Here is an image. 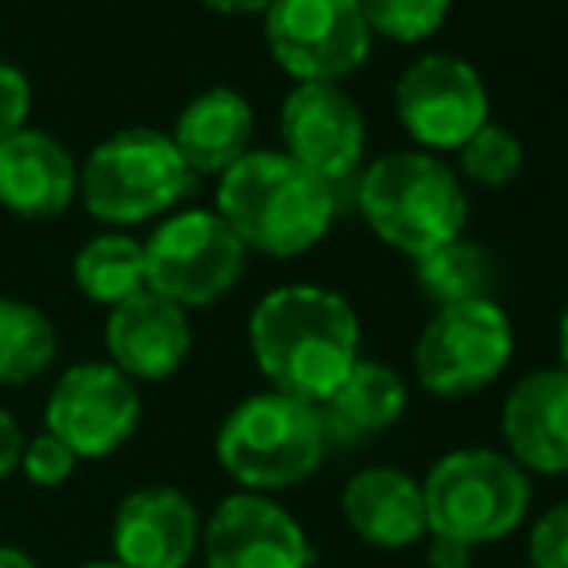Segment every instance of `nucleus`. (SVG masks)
I'll use <instances>...</instances> for the list:
<instances>
[{
	"label": "nucleus",
	"mask_w": 568,
	"mask_h": 568,
	"mask_svg": "<svg viewBox=\"0 0 568 568\" xmlns=\"http://www.w3.org/2000/svg\"><path fill=\"white\" fill-rule=\"evenodd\" d=\"M247 348L271 390L322 406L359 359V317L329 286H275L247 317Z\"/></svg>",
	"instance_id": "obj_1"
},
{
	"label": "nucleus",
	"mask_w": 568,
	"mask_h": 568,
	"mask_svg": "<svg viewBox=\"0 0 568 568\" xmlns=\"http://www.w3.org/2000/svg\"><path fill=\"white\" fill-rule=\"evenodd\" d=\"M460 171H464V179H471L476 186H487V190L510 186V182L518 179V171H523V143H518L515 132H507V128L487 120V124L460 148Z\"/></svg>",
	"instance_id": "obj_25"
},
{
	"label": "nucleus",
	"mask_w": 568,
	"mask_h": 568,
	"mask_svg": "<svg viewBox=\"0 0 568 568\" xmlns=\"http://www.w3.org/2000/svg\"><path fill=\"white\" fill-rule=\"evenodd\" d=\"M263 16L271 59L294 82H341L372 51L359 0H275Z\"/></svg>",
	"instance_id": "obj_10"
},
{
	"label": "nucleus",
	"mask_w": 568,
	"mask_h": 568,
	"mask_svg": "<svg viewBox=\"0 0 568 568\" xmlns=\"http://www.w3.org/2000/svg\"><path fill=\"white\" fill-rule=\"evenodd\" d=\"M367 229L395 252L418 255L464 236L468 194L449 163L429 151H390L375 159L356 186Z\"/></svg>",
	"instance_id": "obj_4"
},
{
	"label": "nucleus",
	"mask_w": 568,
	"mask_h": 568,
	"mask_svg": "<svg viewBox=\"0 0 568 568\" xmlns=\"http://www.w3.org/2000/svg\"><path fill=\"white\" fill-rule=\"evenodd\" d=\"M78 197L74 155L39 128L0 143V205L23 221H54Z\"/></svg>",
	"instance_id": "obj_18"
},
{
	"label": "nucleus",
	"mask_w": 568,
	"mask_h": 568,
	"mask_svg": "<svg viewBox=\"0 0 568 568\" xmlns=\"http://www.w3.org/2000/svg\"><path fill=\"white\" fill-rule=\"evenodd\" d=\"M515 359V325L495 298L434 310L414 344V379L445 403L495 387Z\"/></svg>",
	"instance_id": "obj_7"
},
{
	"label": "nucleus",
	"mask_w": 568,
	"mask_h": 568,
	"mask_svg": "<svg viewBox=\"0 0 568 568\" xmlns=\"http://www.w3.org/2000/svg\"><path fill=\"white\" fill-rule=\"evenodd\" d=\"M283 148L294 163L329 182L333 190L352 179L367 148V124L359 105L337 82H298L278 113Z\"/></svg>",
	"instance_id": "obj_13"
},
{
	"label": "nucleus",
	"mask_w": 568,
	"mask_h": 568,
	"mask_svg": "<svg viewBox=\"0 0 568 568\" xmlns=\"http://www.w3.org/2000/svg\"><path fill=\"white\" fill-rule=\"evenodd\" d=\"M143 398L109 359H82L54 379L47 395V434H54L78 460H105L135 437Z\"/></svg>",
	"instance_id": "obj_9"
},
{
	"label": "nucleus",
	"mask_w": 568,
	"mask_h": 568,
	"mask_svg": "<svg viewBox=\"0 0 568 568\" xmlns=\"http://www.w3.org/2000/svg\"><path fill=\"white\" fill-rule=\"evenodd\" d=\"M202 4H210L221 16H255V12H267L275 0H202Z\"/></svg>",
	"instance_id": "obj_31"
},
{
	"label": "nucleus",
	"mask_w": 568,
	"mask_h": 568,
	"mask_svg": "<svg viewBox=\"0 0 568 568\" xmlns=\"http://www.w3.org/2000/svg\"><path fill=\"white\" fill-rule=\"evenodd\" d=\"M205 568H314L306 526L275 495L232 491L202 523Z\"/></svg>",
	"instance_id": "obj_12"
},
{
	"label": "nucleus",
	"mask_w": 568,
	"mask_h": 568,
	"mask_svg": "<svg viewBox=\"0 0 568 568\" xmlns=\"http://www.w3.org/2000/svg\"><path fill=\"white\" fill-rule=\"evenodd\" d=\"M0 568H39V561L20 546H0Z\"/></svg>",
	"instance_id": "obj_32"
},
{
	"label": "nucleus",
	"mask_w": 568,
	"mask_h": 568,
	"mask_svg": "<svg viewBox=\"0 0 568 568\" xmlns=\"http://www.w3.org/2000/svg\"><path fill=\"white\" fill-rule=\"evenodd\" d=\"M148 291L190 310L221 302L244 278L247 247L217 210H182L143 240Z\"/></svg>",
	"instance_id": "obj_8"
},
{
	"label": "nucleus",
	"mask_w": 568,
	"mask_h": 568,
	"mask_svg": "<svg viewBox=\"0 0 568 568\" xmlns=\"http://www.w3.org/2000/svg\"><path fill=\"white\" fill-rule=\"evenodd\" d=\"M255 109L229 85L197 93L174 120L171 143L194 174H225L252 151Z\"/></svg>",
	"instance_id": "obj_19"
},
{
	"label": "nucleus",
	"mask_w": 568,
	"mask_h": 568,
	"mask_svg": "<svg viewBox=\"0 0 568 568\" xmlns=\"http://www.w3.org/2000/svg\"><path fill=\"white\" fill-rule=\"evenodd\" d=\"M471 557H476V549L464 541L437 538V534L426 538V568H471Z\"/></svg>",
	"instance_id": "obj_30"
},
{
	"label": "nucleus",
	"mask_w": 568,
	"mask_h": 568,
	"mask_svg": "<svg viewBox=\"0 0 568 568\" xmlns=\"http://www.w3.org/2000/svg\"><path fill=\"white\" fill-rule=\"evenodd\" d=\"M74 286L93 306L109 310L148 291L143 244L128 232H101V236L85 240L74 255Z\"/></svg>",
	"instance_id": "obj_21"
},
{
	"label": "nucleus",
	"mask_w": 568,
	"mask_h": 568,
	"mask_svg": "<svg viewBox=\"0 0 568 568\" xmlns=\"http://www.w3.org/2000/svg\"><path fill=\"white\" fill-rule=\"evenodd\" d=\"M414 275H418L422 294H426L437 310L456 306V302L491 298V283H495L491 255L464 236L418 255V260H414Z\"/></svg>",
	"instance_id": "obj_23"
},
{
	"label": "nucleus",
	"mask_w": 568,
	"mask_h": 568,
	"mask_svg": "<svg viewBox=\"0 0 568 568\" xmlns=\"http://www.w3.org/2000/svg\"><path fill=\"white\" fill-rule=\"evenodd\" d=\"M499 437L526 476H568V372L561 364L515 379L499 410Z\"/></svg>",
	"instance_id": "obj_15"
},
{
	"label": "nucleus",
	"mask_w": 568,
	"mask_h": 568,
	"mask_svg": "<svg viewBox=\"0 0 568 568\" xmlns=\"http://www.w3.org/2000/svg\"><path fill=\"white\" fill-rule=\"evenodd\" d=\"M78 456L67 449L54 434H36L23 442V456H20V476L36 487H62L74 479L78 471Z\"/></svg>",
	"instance_id": "obj_26"
},
{
	"label": "nucleus",
	"mask_w": 568,
	"mask_h": 568,
	"mask_svg": "<svg viewBox=\"0 0 568 568\" xmlns=\"http://www.w3.org/2000/svg\"><path fill=\"white\" fill-rule=\"evenodd\" d=\"M59 356V329L39 306L0 298V387H28L51 372Z\"/></svg>",
	"instance_id": "obj_22"
},
{
	"label": "nucleus",
	"mask_w": 568,
	"mask_h": 568,
	"mask_svg": "<svg viewBox=\"0 0 568 568\" xmlns=\"http://www.w3.org/2000/svg\"><path fill=\"white\" fill-rule=\"evenodd\" d=\"M526 568H568V499L541 510L526 538Z\"/></svg>",
	"instance_id": "obj_27"
},
{
	"label": "nucleus",
	"mask_w": 568,
	"mask_h": 568,
	"mask_svg": "<svg viewBox=\"0 0 568 568\" xmlns=\"http://www.w3.org/2000/svg\"><path fill=\"white\" fill-rule=\"evenodd\" d=\"M23 442H28V437H23L20 422H16L4 406H0V479H8V476H16V471H20Z\"/></svg>",
	"instance_id": "obj_29"
},
{
	"label": "nucleus",
	"mask_w": 568,
	"mask_h": 568,
	"mask_svg": "<svg viewBox=\"0 0 568 568\" xmlns=\"http://www.w3.org/2000/svg\"><path fill=\"white\" fill-rule=\"evenodd\" d=\"M78 568H120L116 561H85V565H78Z\"/></svg>",
	"instance_id": "obj_34"
},
{
	"label": "nucleus",
	"mask_w": 568,
	"mask_h": 568,
	"mask_svg": "<svg viewBox=\"0 0 568 568\" xmlns=\"http://www.w3.org/2000/svg\"><path fill=\"white\" fill-rule=\"evenodd\" d=\"M341 515L352 538L372 549H414L429 538L422 479L395 464H367L348 476L341 491Z\"/></svg>",
	"instance_id": "obj_17"
},
{
	"label": "nucleus",
	"mask_w": 568,
	"mask_h": 568,
	"mask_svg": "<svg viewBox=\"0 0 568 568\" xmlns=\"http://www.w3.org/2000/svg\"><path fill=\"white\" fill-rule=\"evenodd\" d=\"M109 541L120 568H190L202 549V515L182 487H135L120 499Z\"/></svg>",
	"instance_id": "obj_14"
},
{
	"label": "nucleus",
	"mask_w": 568,
	"mask_h": 568,
	"mask_svg": "<svg viewBox=\"0 0 568 568\" xmlns=\"http://www.w3.org/2000/svg\"><path fill=\"white\" fill-rule=\"evenodd\" d=\"M395 113L422 151H460L487 124L491 98L471 62L422 54L398 78Z\"/></svg>",
	"instance_id": "obj_11"
},
{
	"label": "nucleus",
	"mask_w": 568,
	"mask_h": 568,
	"mask_svg": "<svg viewBox=\"0 0 568 568\" xmlns=\"http://www.w3.org/2000/svg\"><path fill=\"white\" fill-rule=\"evenodd\" d=\"M109 364L140 387V383H166L182 372L194 352L190 314L155 291H140L109 310L105 322Z\"/></svg>",
	"instance_id": "obj_16"
},
{
	"label": "nucleus",
	"mask_w": 568,
	"mask_h": 568,
	"mask_svg": "<svg viewBox=\"0 0 568 568\" xmlns=\"http://www.w3.org/2000/svg\"><path fill=\"white\" fill-rule=\"evenodd\" d=\"M453 0H359L367 31L395 43H422L449 20Z\"/></svg>",
	"instance_id": "obj_24"
},
{
	"label": "nucleus",
	"mask_w": 568,
	"mask_h": 568,
	"mask_svg": "<svg viewBox=\"0 0 568 568\" xmlns=\"http://www.w3.org/2000/svg\"><path fill=\"white\" fill-rule=\"evenodd\" d=\"M557 356H561V367L568 372V306H565L561 322H557Z\"/></svg>",
	"instance_id": "obj_33"
},
{
	"label": "nucleus",
	"mask_w": 568,
	"mask_h": 568,
	"mask_svg": "<svg viewBox=\"0 0 568 568\" xmlns=\"http://www.w3.org/2000/svg\"><path fill=\"white\" fill-rule=\"evenodd\" d=\"M217 213L247 252L306 255L337 217V190L286 151H247L217 182Z\"/></svg>",
	"instance_id": "obj_2"
},
{
	"label": "nucleus",
	"mask_w": 568,
	"mask_h": 568,
	"mask_svg": "<svg viewBox=\"0 0 568 568\" xmlns=\"http://www.w3.org/2000/svg\"><path fill=\"white\" fill-rule=\"evenodd\" d=\"M410 406V387L395 367L379 364V359H356L344 383L325 398L317 410L325 422V437L333 445H359L367 437L387 434L390 426H398Z\"/></svg>",
	"instance_id": "obj_20"
},
{
	"label": "nucleus",
	"mask_w": 568,
	"mask_h": 568,
	"mask_svg": "<svg viewBox=\"0 0 568 568\" xmlns=\"http://www.w3.org/2000/svg\"><path fill=\"white\" fill-rule=\"evenodd\" d=\"M31 116V82L20 67L0 62V143L23 132Z\"/></svg>",
	"instance_id": "obj_28"
},
{
	"label": "nucleus",
	"mask_w": 568,
	"mask_h": 568,
	"mask_svg": "<svg viewBox=\"0 0 568 568\" xmlns=\"http://www.w3.org/2000/svg\"><path fill=\"white\" fill-rule=\"evenodd\" d=\"M213 453L240 491L275 495L317 476L329 456V437L314 403L267 387L225 414Z\"/></svg>",
	"instance_id": "obj_3"
},
{
	"label": "nucleus",
	"mask_w": 568,
	"mask_h": 568,
	"mask_svg": "<svg viewBox=\"0 0 568 568\" xmlns=\"http://www.w3.org/2000/svg\"><path fill=\"white\" fill-rule=\"evenodd\" d=\"M429 534L464 546L507 541L526 523L534 503V484L503 449H453L437 456L422 476Z\"/></svg>",
	"instance_id": "obj_5"
},
{
	"label": "nucleus",
	"mask_w": 568,
	"mask_h": 568,
	"mask_svg": "<svg viewBox=\"0 0 568 568\" xmlns=\"http://www.w3.org/2000/svg\"><path fill=\"white\" fill-rule=\"evenodd\" d=\"M194 186V171L182 163L171 135L155 128H124L101 140L78 171V197L90 217L128 229L182 202Z\"/></svg>",
	"instance_id": "obj_6"
}]
</instances>
